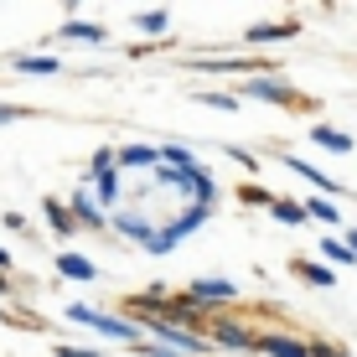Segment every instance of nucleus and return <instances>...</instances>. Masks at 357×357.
Wrapping results in <instances>:
<instances>
[{
  "label": "nucleus",
  "mask_w": 357,
  "mask_h": 357,
  "mask_svg": "<svg viewBox=\"0 0 357 357\" xmlns=\"http://www.w3.org/2000/svg\"><path fill=\"white\" fill-rule=\"evenodd\" d=\"M114 228H119V233H130L135 243H145V238L155 233V228H151V218H140V213H114Z\"/></svg>",
  "instance_id": "19"
},
{
  "label": "nucleus",
  "mask_w": 357,
  "mask_h": 357,
  "mask_svg": "<svg viewBox=\"0 0 357 357\" xmlns=\"http://www.w3.org/2000/svg\"><path fill=\"white\" fill-rule=\"evenodd\" d=\"M63 207H68V218H73V228H89V233H109V218L98 213V202L89 197V187H78V192H73V197H68Z\"/></svg>",
  "instance_id": "3"
},
{
  "label": "nucleus",
  "mask_w": 357,
  "mask_h": 357,
  "mask_svg": "<svg viewBox=\"0 0 357 357\" xmlns=\"http://www.w3.org/2000/svg\"><path fill=\"white\" fill-rule=\"evenodd\" d=\"M269 218H275V223H285V228H301V223H305V207L290 202V197H275V202H269Z\"/></svg>",
  "instance_id": "17"
},
{
  "label": "nucleus",
  "mask_w": 357,
  "mask_h": 357,
  "mask_svg": "<svg viewBox=\"0 0 357 357\" xmlns=\"http://www.w3.org/2000/svg\"><path fill=\"white\" fill-rule=\"evenodd\" d=\"M311 140L321 145V151H331V155H352L357 151V140L347 130H337V125H311Z\"/></svg>",
  "instance_id": "10"
},
{
  "label": "nucleus",
  "mask_w": 357,
  "mask_h": 357,
  "mask_svg": "<svg viewBox=\"0 0 357 357\" xmlns=\"http://www.w3.org/2000/svg\"><path fill=\"white\" fill-rule=\"evenodd\" d=\"M275 161H280V166H290L295 176H305V181H311V187H321V197H342V192H347V187H342V181H331L326 171H316L311 161H301V155H290V151H280Z\"/></svg>",
  "instance_id": "5"
},
{
  "label": "nucleus",
  "mask_w": 357,
  "mask_h": 357,
  "mask_svg": "<svg viewBox=\"0 0 357 357\" xmlns=\"http://www.w3.org/2000/svg\"><path fill=\"white\" fill-rule=\"evenodd\" d=\"M68 321H73V326H89V331H98V337H109V342H130V347H140L145 357L155 352V342H145L140 326H135L130 316H104V311H93V305L73 301V305H68Z\"/></svg>",
  "instance_id": "1"
},
{
  "label": "nucleus",
  "mask_w": 357,
  "mask_h": 357,
  "mask_svg": "<svg viewBox=\"0 0 357 357\" xmlns=\"http://www.w3.org/2000/svg\"><path fill=\"white\" fill-rule=\"evenodd\" d=\"M301 207H305V223L316 218V223H326V228H337V233H342V207L331 202V197H305Z\"/></svg>",
  "instance_id": "14"
},
{
  "label": "nucleus",
  "mask_w": 357,
  "mask_h": 357,
  "mask_svg": "<svg viewBox=\"0 0 357 357\" xmlns=\"http://www.w3.org/2000/svg\"><path fill=\"white\" fill-rule=\"evenodd\" d=\"M238 93L254 98V104H285V109H301L305 104V93L295 89V83H285L280 73H269V78H243Z\"/></svg>",
  "instance_id": "2"
},
{
  "label": "nucleus",
  "mask_w": 357,
  "mask_h": 357,
  "mask_svg": "<svg viewBox=\"0 0 357 357\" xmlns=\"http://www.w3.org/2000/svg\"><path fill=\"white\" fill-rule=\"evenodd\" d=\"M42 213H47V223L57 228V238H73V233H78V228H73V218H68V207L57 202V197H42Z\"/></svg>",
  "instance_id": "18"
},
{
  "label": "nucleus",
  "mask_w": 357,
  "mask_h": 357,
  "mask_svg": "<svg viewBox=\"0 0 357 357\" xmlns=\"http://www.w3.org/2000/svg\"><path fill=\"white\" fill-rule=\"evenodd\" d=\"M0 275H10V254L6 249H0Z\"/></svg>",
  "instance_id": "26"
},
{
  "label": "nucleus",
  "mask_w": 357,
  "mask_h": 357,
  "mask_svg": "<svg viewBox=\"0 0 357 357\" xmlns=\"http://www.w3.org/2000/svg\"><path fill=\"white\" fill-rule=\"evenodd\" d=\"M254 352H264V357H311V352H305V342L280 337V331H264V337H254Z\"/></svg>",
  "instance_id": "8"
},
{
  "label": "nucleus",
  "mask_w": 357,
  "mask_h": 357,
  "mask_svg": "<svg viewBox=\"0 0 357 357\" xmlns=\"http://www.w3.org/2000/svg\"><path fill=\"white\" fill-rule=\"evenodd\" d=\"M295 36H301V21H259V26L243 31V42L264 47V42H295Z\"/></svg>",
  "instance_id": "6"
},
{
  "label": "nucleus",
  "mask_w": 357,
  "mask_h": 357,
  "mask_svg": "<svg viewBox=\"0 0 357 357\" xmlns=\"http://www.w3.org/2000/svg\"><path fill=\"white\" fill-rule=\"evenodd\" d=\"M342 357H352V352H342Z\"/></svg>",
  "instance_id": "28"
},
{
  "label": "nucleus",
  "mask_w": 357,
  "mask_h": 357,
  "mask_svg": "<svg viewBox=\"0 0 357 357\" xmlns=\"http://www.w3.org/2000/svg\"><path fill=\"white\" fill-rule=\"evenodd\" d=\"M93 202H98V213H104V207H119V197H125V192H119V171H104V176H93Z\"/></svg>",
  "instance_id": "15"
},
{
  "label": "nucleus",
  "mask_w": 357,
  "mask_h": 357,
  "mask_svg": "<svg viewBox=\"0 0 357 357\" xmlns=\"http://www.w3.org/2000/svg\"><path fill=\"white\" fill-rule=\"evenodd\" d=\"M337 238H342V243H347V249H352V259H357V228H342V233H337Z\"/></svg>",
  "instance_id": "25"
},
{
  "label": "nucleus",
  "mask_w": 357,
  "mask_h": 357,
  "mask_svg": "<svg viewBox=\"0 0 357 357\" xmlns=\"http://www.w3.org/2000/svg\"><path fill=\"white\" fill-rule=\"evenodd\" d=\"M187 301H192V305H202V311H213V305L238 301V285H233V280H197V285L187 290Z\"/></svg>",
  "instance_id": "4"
},
{
  "label": "nucleus",
  "mask_w": 357,
  "mask_h": 357,
  "mask_svg": "<svg viewBox=\"0 0 357 357\" xmlns=\"http://www.w3.org/2000/svg\"><path fill=\"white\" fill-rule=\"evenodd\" d=\"M321 264L331 269V264H357V259H352V249L337 238V233H326V238H321Z\"/></svg>",
  "instance_id": "20"
},
{
  "label": "nucleus",
  "mask_w": 357,
  "mask_h": 357,
  "mask_svg": "<svg viewBox=\"0 0 357 357\" xmlns=\"http://www.w3.org/2000/svg\"><path fill=\"white\" fill-rule=\"evenodd\" d=\"M57 275L73 280V285H89V280H98V264L89 259V254H73V249H63V254H57Z\"/></svg>",
  "instance_id": "7"
},
{
  "label": "nucleus",
  "mask_w": 357,
  "mask_h": 357,
  "mask_svg": "<svg viewBox=\"0 0 357 357\" xmlns=\"http://www.w3.org/2000/svg\"><path fill=\"white\" fill-rule=\"evenodd\" d=\"M114 171H155V145H119Z\"/></svg>",
  "instance_id": "9"
},
{
  "label": "nucleus",
  "mask_w": 357,
  "mask_h": 357,
  "mask_svg": "<svg viewBox=\"0 0 357 357\" xmlns=\"http://www.w3.org/2000/svg\"><path fill=\"white\" fill-rule=\"evenodd\" d=\"M57 357H104L98 347H57Z\"/></svg>",
  "instance_id": "24"
},
{
  "label": "nucleus",
  "mask_w": 357,
  "mask_h": 357,
  "mask_svg": "<svg viewBox=\"0 0 357 357\" xmlns=\"http://www.w3.org/2000/svg\"><path fill=\"white\" fill-rule=\"evenodd\" d=\"M10 68L26 73V78H52V73H63V57H52V52H31V57H10Z\"/></svg>",
  "instance_id": "11"
},
{
  "label": "nucleus",
  "mask_w": 357,
  "mask_h": 357,
  "mask_svg": "<svg viewBox=\"0 0 357 357\" xmlns=\"http://www.w3.org/2000/svg\"><path fill=\"white\" fill-rule=\"evenodd\" d=\"M238 197H243V202H249V207H269V202H275V197H269L264 187H243Z\"/></svg>",
  "instance_id": "23"
},
{
  "label": "nucleus",
  "mask_w": 357,
  "mask_h": 357,
  "mask_svg": "<svg viewBox=\"0 0 357 357\" xmlns=\"http://www.w3.org/2000/svg\"><path fill=\"white\" fill-rule=\"evenodd\" d=\"M151 357H171V352H161V347H155V352H151Z\"/></svg>",
  "instance_id": "27"
},
{
  "label": "nucleus",
  "mask_w": 357,
  "mask_h": 357,
  "mask_svg": "<svg viewBox=\"0 0 357 357\" xmlns=\"http://www.w3.org/2000/svg\"><path fill=\"white\" fill-rule=\"evenodd\" d=\"M290 269L305 280V285H316V290H331V285H337V269H326L321 259H290Z\"/></svg>",
  "instance_id": "13"
},
{
  "label": "nucleus",
  "mask_w": 357,
  "mask_h": 357,
  "mask_svg": "<svg viewBox=\"0 0 357 357\" xmlns=\"http://www.w3.org/2000/svg\"><path fill=\"white\" fill-rule=\"evenodd\" d=\"M104 171H114V151H93V161H89V176H104Z\"/></svg>",
  "instance_id": "22"
},
{
  "label": "nucleus",
  "mask_w": 357,
  "mask_h": 357,
  "mask_svg": "<svg viewBox=\"0 0 357 357\" xmlns=\"http://www.w3.org/2000/svg\"><path fill=\"white\" fill-rule=\"evenodd\" d=\"M197 98H202L207 109H223V114H238V98H233V93H197Z\"/></svg>",
  "instance_id": "21"
},
{
  "label": "nucleus",
  "mask_w": 357,
  "mask_h": 357,
  "mask_svg": "<svg viewBox=\"0 0 357 357\" xmlns=\"http://www.w3.org/2000/svg\"><path fill=\"white\" fill-rule=\"evenodd\" d=\"M130 26L140 36H166L171 31V10H140V16H130Z\"/></svg>",
  "instance_id": "16"
},
{
  "label": "nucleus",
  "mask_w": 357,
  "mask_h": 357,
  "mask_svg": "<svg viewBox=\"0 0 357 357\" xmlns=\"http://www.w3.org/2000/svg\"><path fill=\"white\" fill-rule=\"evenodd\" d=\"M57 36H63V42H109V26H98V21H78V16H73V21H63V26H57Z\"/></svg>",
  "instance_id": "12"
}]
</instances>
